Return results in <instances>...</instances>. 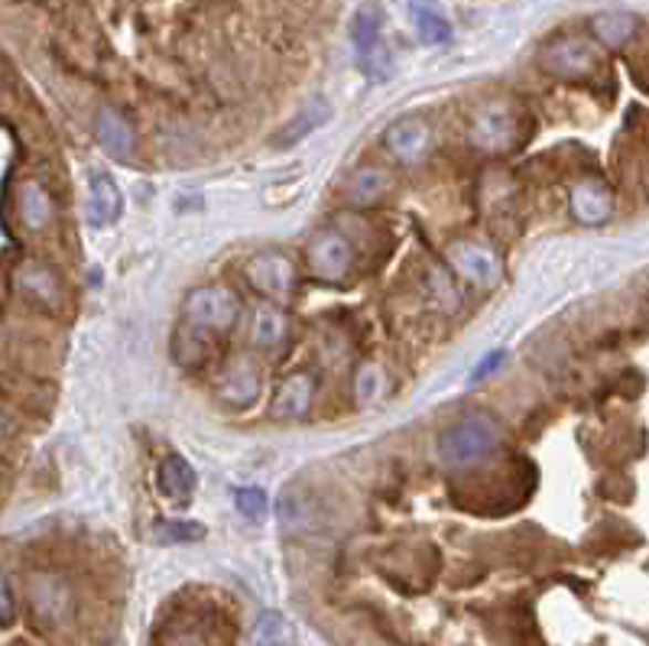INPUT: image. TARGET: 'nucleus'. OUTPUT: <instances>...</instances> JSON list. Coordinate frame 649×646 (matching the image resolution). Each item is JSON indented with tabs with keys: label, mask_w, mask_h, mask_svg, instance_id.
<instances>
[{
	"label": "nucleus",
	"mask_w": 649,
	"mask_h": 646,
	"mask_svg": "<svg viewBox=\"0 0 649 646\" xmlns=\"http://www.w3.org/2000/svg\"><path fill=\"white\" fill-rule=\"evenodd\" d=\"M592 30L604 46L610 50H620L624 43H630V37L637 33V17L634 13H620V10H610V13H598L592 20Z\"/></svg>",
	"instance_id": "obj_23"
},
{
	"label": "nucleus",
	"mask_w": 649,
	"mask_h": 646,
	"mask_svg": "<svg viewBox=\"0 0 649 646\" xmlns=\"http://www.w3.org/2000/svg\"><path fill=\"white\" fill-rule=\"evenodd\" d=\"M540 65L552 75H558V79H585V75L595 72L598 52L582 37H562V40H555L543 50Z\"/></svg>",
	"instance_id": "obj_6"
},
{
	"label": "nucleus",
	"mask_w": 649,
	"mask_h": 646,
	"mask_svg": "<svg viewBox=\"0 0 649 646\" xmlns=\"http://www.w3.org/2000/svg\"><path fill=\"white\" fill-rule=\"evenodd\" d=\"M503 361V351H494V354H488L481 364H478V371L471 374V381H481V377H488L491 371H498V364Z\"/></svg>",
	"instance_id": "obj_30"
},
{
	"label": "nucleus",
	"mask_w": 649,
	"mask_h": 646,
	"mask_svg": "<svg viewBox=\"0 0 649 646\" xmlns=\"http://www.w3.org/2000/svg\"><path fill=\"white\" fill-rule=\"evenodd\" d=\"M283 640H286V617L276 611L257 614V621L250 627V646H280Z\"/></svg>",
	"instance_id": "obj_25"
},
{
	"label": "nucleus",
	"mask_w": 649,
	"mask_h": 646,
	"mask_svg": "<svg viewBox=\"0 0 649 646\" xmlns=\"http://www.w3.org/2000/svg\"><path fill=\"white\" fill-rule=\"evenodd\" d=\"M350 40H354L357 65L364 69V75L374 79V82H387L394 65H390V50L384 46V20H380V10L374 3H364L354 13Z\"/></svg>",
	"instance_id": "obj_2"
},
{
	"label": "nucleus",
	"mask_w": 649,
	"mask_h": 646,
	"mask_svg": "<svg viewBox=\"0 0 649 646\" xmlns=\"http://www.w3.org/2000/svg\"><path fill=\"white\" fill-rule=\"evenodd\" d=\"M409 13H412L416 33H419L422 43H429V46H446V43H451V23L436 7H429L426 0H409Z\"/></svg>",
	"instance_id": "obj_22"
},
{
	"label": "nucleus",
	"mask_w": 649,
	"mask_h": 646,
	"mask_svg": "<svg viewBox=\"0 0 649 646\" xmlns=\"http://www.w3.org/2000/svg\"><path fill=\"white\" fill-rule=\"evenodd\" d=\"M13 611H17L13 582H10V579H3V601H0V621H3V627H10V621H13Z\"/></svg>",
	"instance_id": "obj_29"
},
{
	"label": "nucleus",
	"mask_w": 649,
	"mask_h": 646,
	"mask_svg": "<svg viewBox=\"0 0 649 646\" xmlns=\"http://www.w3.org/2000/svg\"><path fill=\"white\" fill-rule=\"evenodd\" d=\"M332 121V104L325 98H315L308 101L305 107H302L300 114L280 131V137H276V147H293V144H300L302 137H308V134H315L318 127H325Z\"/></svg>",
	"instance_id": "obj_18"
},
{
	"label": "nucleus",
	"mask_w": 649,
	"mask_h": 646,
	"mask_svg": "<svg viewBox=\"0 0 649 646\" xmlns=\"http://www.w3.org/2000/svg\"><path fill=\"white\" fill-rule=\"evenodd\" d=\"M290 335V319L276 302H260L250 312V342L257 348H280Z\"/></svg>",
	"instance_id": "obj_13"
},
{
	"label": "nucleus",
	"mask_w": 649,
	"mask_h": 646,
	"mask_svg": "<svg viewBox=\"0 0 649 646\" xmlns=\"http://www.w3.org/2000/svg\"><path fill=\"white\" fill-rule=\"evenodd\" d=\"M156 481H159L163 498L189 500L192 494H196V468H192L182 455H169V458H163Z\"/></svg>",
	"instance_id": "obj_17"
},
{
	"label": "nucleus",
	"mask_w": 649,
	"mask_h": 646,
	"mask_svg": "<svg viewBox=\"0 0 649 646\" xmlns=\"http://www.w3.org/2000/svg\"><path fill=\"white\" fill-rule=\"evenodd\" d=\"M380 394H384V374H380V367L377 364H360L357 374H354V399L360 406H370V403L380 399Z\"/></svg>",
	"instance_id": "obj_26"
},
{
	"label": "nucleus",
	"mask_w": 649,
	"mask_h": 646,
	"mask_svg": "<svg viewBox=\"0 0 649 646\" xmlns=\"http://www.w3.org/2000/svg\"><path fill=\"white\" fill-rule=\"evenodd\" d=\"M500 439H503V433L491 416H468L439 436L436 451L449 468H471V465L491 458L498 451Z\"/></svg>",
	"instance_id": "obj_1"
},
{
	"label": "nucleus",
	"mask_w": 649,
	"mask_h": 646,
	"mask_svg": "<svg viewBox=\"0 0 649 646\" xmlns=\"http://www.w3.org/2000/svg\"><path fill=\"white\" fill-rule=\"evenodd\" d=\"M315 399V381L308 374H293L280 384L273 397V416L276 419H302L312 409Z\"/></svg>",
	"instance_id": "obj_16"
},
{
	"label": "nucleus",
	"mask_w": 649,
	"mask_h": 646,
	"mask_svg": "<svg viewBox=\"0 0 649 646\" xmlns=\"http://www.w3.org/2000/svg\"><path fill=\"white\" fill-rule=\"evenodd\" d=\"M17 215H20V221L30 228V231H46L52 221H55V201L52 196L40 186V183H20L17 186Z\"/></svg>",
	"instance_id": "obj_15"
},
{
	"label": "nucleus",
	"mask_w": 649,
	"mask_h": 646,
	"mask_svg": "<svg viewBox=\"0 0 649 646\" xmlns=\"http://www.w3.org/2000/svg\"><path fill=\"white\" fill-rule=\"evenodd\" d=\"M568 208L575 215V221L582 225H600L610 218L614 199L607 192V186L600 179H578L568 192Z\"/></svg>",
	"instance_id": "obj_12"
},
{
	"label": "nucleus",
	"mask_w": 649,
	"mask_h": 646,
	"mask_svg": "<svg viewBox=\"0 0 649 646\" xmlns=\"http://www.w3.org/2000/svg\"><path fill=\"white\" fill-rule=\"evenodd\" d=\"M510 140H513V121H510L506 111L488 107V111L478 114V121H474V144L478 147L503 149L510 147Z\"/></svg>",
	"instance_id": "obj_21"
},
{
	"label": "nucleus",
	"mask_w": 649,
	"mask_h": 646,
	"mask_svg": "<svg viewBox=\"0 0 649 646\" xmlns=\"http://www.w3.org/2000/svg\"><path fill=\"white\" fill-rule=\"evenodd\" d=\"M387 186H390L387 169H380V166H360L348 183H345V196H348L350 205L364 208V205H374V201L380 199L387 192Z\"/></svg>",
	"instance_id": "obj_20"
},
{
	"label": "nucleus",
	"mask_w": 649,
	"mask_h": 646,
	"mask_svg": "<svg viewBox=\"0 0 649 646\" xmlns=\"http://www.w3.org/2000/svg\"><path fill=\"white\" fill-rule=\"evenodd\" d=\"M241 319V299L224 286H201L186 296V322L199 332H231Z\"/></svg>",
	"instance_id": "obj_3"
},
{
	"label": "nucleus",
	"mask_w": 649,
	"mask_h": 646,
	"mask_svg": "<svg viewBox=\"0 0 649 646\" xmlns=\"http://www.w3.org/2000/svg\"><path fill=\"white\" fill-rule=\"evenodd\" d=\"M85 211H88V225L92 228H107L121 218L124 199L117 183L107 173H92L88 179V196H85Z\"/></svg>",
	"instance_id": "obj_11"
},
{
	"label": "nucleus",
	"mask_w": 649,
	"mask_h": 646,
	"mask_svg": "<svg viewBox=\"0 0 649 646\" xmlns=\"http://www.w3.org/2000/svg\"><path fill=\"white\" fill-rule=\"evenodd\" d=\"M17 283H20V293H27L40 305H55L62 299V286H59V280L52 277L46 267H23Z\"/></svg>",
	"instance_id": "obj_24"
},
{
	"label": "nucleus",
	"mask_w": 649,
	"mask_h": 646,
	"mask_svg": "<svg viewBox=\"0 0 649 646\" xmlns=\"http://www.w3.org/2000/svg\"><path fill=\"white\" fill-rule=\"evenodd\" d=\"M305 257H308V270L325 280V283H342L350 273V263H354V253H350L348 238L342 231H318L308 248H305Z\"/></svg>",
	"instance_id": "obj_5"
},
{
	"label": "nucleus",
	"mask_w": 649,
	"mask_h": 646,
	"mask_svg": "<svg viewBox=\"0 0 649 646\" xmlns=\"http://www.w3.org/2000/svg\"><path fill=\"white\" fill-rule=\"evenodd\" d=\"M451 267H454V273L464 283H471L478 290L494 286L500 280V273H503L498 250L484 248V244H461V248H454L451 250Z\"/></svg>",
	"instance_id": "obj_8"
},
{
	"label": "nucleus",
	"mask_w": 649,
	"mask_h": 646,
	"mask_svg": "<svg viewBox=\"0 0 649 646\" xmlns=\"http://www.w3.org/2000/svg\"><path fill=\"white\" fill-rule=\"evenodd\" d=\"M250 286L266 299V302H286L296 290V267L286 253L280 250H260L257 257H250L248 263Z\"/></svg>",
	"instance_id": "obj_4"
},
{
	"label": "nucleus",
	"mask_w": 649,
	"mask_h": 646,
	"mask_svg": "<svg viewBox=\"0 0 649 646\" xmlns=\"http://www.w3.org/2000/svg\"><path fill=\"white\" fill-rule=\"evenodd\" d=\"M234 503H238V510H241L248 520H263L266 510H270V500H266V491H263V488H238V491H234Z\"/></svg>",
	"instance_id": "obj_27"
},
{
	"label": "nucleus",
	"mask_w": 649,
	"mask_h": 646,
	"mask_svg": "<svg viewBox=\"0 0 649 646\" xmlns=\"http://www.w3.org/2000/svg\"><path fill=\"white\" fill-rule=\"evenodd\" d=\"M276 517H280V530L283 533H308L322 523V507L308 491H302L300 485H290L280 503H276Z\"/></svg>",
	"instance_id": "obj_10"
},
{
	"label": "nucleus",
	"mask_w": 649,
	"mask_h": 646,
	"mask_svg": "<svg viewBox=\"0 0 649 646\" xmlns=\"http://www.w3.org/2000/svg\"><path fill=\"white\" fill-rule=\"evenodd\" d=\"M33 611H36V617L40 621H62L65 617V611H69V588L55 579V575H40L36 582H33Z\"/></svg>",
	"instance_id": "obj_19"
},
{
	"label": "nucleus",
	"mask_w": 649,
	"mask_h": 646,
	"mask_svg": "<svg viewBox=\"0 0 649 646\" xmlns=\"http://www.w3.org/2000/svg\"><path fill=\"white\" fill-rule=\"evenodd\" d=\"M95 134H98L101 147L107 149L114 159H130L134 149H137V134H134L130 121L114 107H101L98 121H95Z\"/></svg>",
	"instance_id": "obj_14"
},
{
	"label": "nucleus",
	"mask_w": 649,
	"mask_h": 646,
	"mask_svg": "<svg viewBox=\"0 0 649 646\" xmlns=\"http://www.w3.org/2000/svg\"><path fill=\"white\" fill-rule=\"evenodd\" d=\"M201 536H205V530L196 520H166L159 527V540H166V543H196Z\"/></svg>",
	"instance_id": "obj_28"
},
{
	"label": "nucleus",
	"mask_w": 649,
	"mask_h": 646,
	"mask_svg": "<svg viewBox=\"0 0 649 646\" xmlns=\"http://www.w3.org/2000/svg\"><path fill=\"white\" fill-rule=\"evenodd\" d=\"M218 394L228 406H250L260 394V364L253 354H234L221 377H218Z\"/></svg>",
	"instance_id": "obj_7"
},
{
	"label": "nucleus",
	"mask_w": 649,
	"mask_h": 646,
	"mask_svg": "<svg viewBox=\"0 0 649 646\" xmlns=\"http://www.w3.org/2000/svg\"><path fill=\"white\" fill-rule=\"evenodd\" d=\"M384 147L390 149L400 163H419L432 147V127L422 117H400L387 127Z\"/></svg>",
	"instance_id": "obj_9"
}]
</instances>
